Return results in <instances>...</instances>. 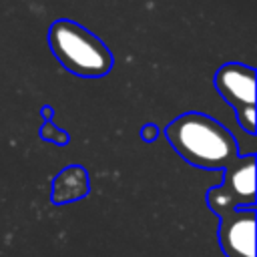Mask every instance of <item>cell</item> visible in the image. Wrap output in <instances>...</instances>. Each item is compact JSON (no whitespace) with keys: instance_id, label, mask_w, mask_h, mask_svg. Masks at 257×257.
<instances>
[{"instance_id":"obj_1","label":"cell","mask_w":257,"mask_h":257,"mask_svg":"<svg viewBox=\"0 0 257 257\" xmlns=\"http://www.w3.org/2000/svg\"><path fill=\"white\" fill-rule=\"evenodd\" d=\"M173 149L199 169H227L239 155L229 128L203 112H185L167 126Z\"/></svg>"},{"instance_id":"obj_2","label":"cell","mask_w":257,"mask_h":257,"mask_svg":"<svg viewBox=\"0 0 257 257\" xmlns=\"http://www.w3.org/2000/svg\"><path fill=\"white\" fill-rule=\"evenodd\" d=\"M48 44L58 62L78 76H102L112 66V54L98 36L72 20H56Z\"/></svg>"},{"instance_id":"obj_3","label":"cell","mask_w":257,"mask_h":257,"mask_svg":"<svg viewBox=\"0 0 257 257\" xmlns=\"http://www.w3.org/2000/svg\"><path fill=\"white\" fill-rule=\"evenodd\" d=\"M209 207L217 213H229L237 207H253L255 203V157H237L227 169L223 185L207 193Z\"/></svg>"},{"instance_id":"obj_4","label":"cell","mask_w":257,"mask_h":257,"mask_svg":"<svg viewBox=\"0 0 257 257\" xmlns=\"http://www.w3.org/2000/svg\"><path fill=\"white\" fill-rule=\"evenodd\" d=\"M219 243L227 257H255V211L237 207L221 215Z\"/></svg>"},{"instance_id":"obj_5","label":"cell","mask_w":257,"mask_h":257,"mask_svg":"<svg viewBox=\"0 0 257 257\" xmlns=\"http://www.w3.org/2000/svg\"><path fill=\"white\" fill-rule=\"evenodd\" d=\"M215 86L235 108L255 104V70L251 66L239 62L223 64L215 74Z\"/></svg>"},{"instance_id":"obj_6","label":"cell","mask_w":257,"mask_h":257,"mask_svg":"<svg viewBox=\"0 0 257 257\" xmlns=\"http://www.w3.org/2000/svg\"><path fill=\"white\" fill-rule=\"evenodd\" d=\"M86 189H88V181H86L84 169L68 167L66 171H62L56 177L54 189H52V199H54V203H68L72 199L86 195Z\"/></svg>"},{"instance_id":"obj_7","label":"cell","mask_w":257,"mask_h":257,"mask_svg":"<svg viewBox=\"0 0 257 257\" xmlns=\"http://www.w3.org/2000/svg\"><path fill=\"white\" fill-rule=\"evenodd\" d=\"M237 120H239V124H241L249 135H253V133H255V104L237 108Z\"/></svg>"},{"instance_id":"obj_8","label":"cell","mask_w":257,"mask_h":257,"mask_svg":"<svg viewBox=\"0 0 257 257\" xmlns=\"http://www.w3.org/2000/svg\"><path fill=\"white\" fill-rule=\"evenodd\" d=\"M141 135H143V139L153 141V139H155V135H157V128H155V126H145V128L141 131Z\"/></svg>"}]
</instances>
